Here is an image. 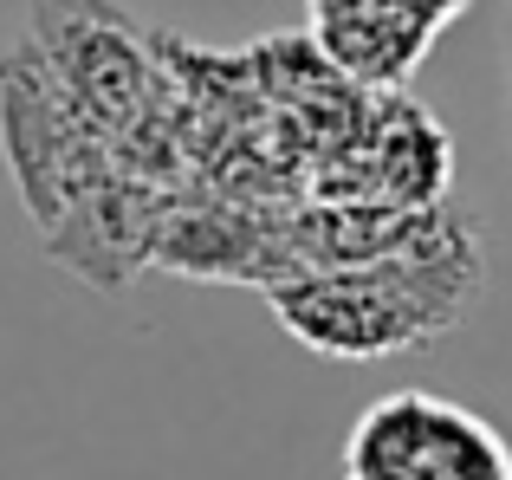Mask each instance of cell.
<instances>
[{
  "mask_svg": "<svg viewBox=\"0 0 512 480\" xmlns=\"http://www.w3.org/2000/svg\"><path fill=\"white\" fill-rule=\"evenodd\" d=\"M487 266H480L474 228L448 221L435 253L422 260H389L363 273H331V279H299L273 286V312L299 344L325 357H383V351H422L428 338L454 331L480 305Z\"/></svg>",
  "mask_w": 512,
  "mask_h": 480,
  "instance_id": "6da1fadb",
  "label": "cell"
},
{
  "mask_svg": "<svg viewBox=\"0 0 512 480\" xmlns=\"http://www.w3.org/2000/svg\"><path fill=\"white\" fill-rule=\"evenodd\" d=\"M344 480H512V442L454 396L389 390L350 422Z\"/></svg>",
  "mask_w": 512,
  "mask_h": 480,
  "instance_id": "7a4b0ae2",
  "label": "cell"
},
{
  "mask_svg": "<svg viewBox=\"0 0 512 480\" xmlns=\"http://www.w3.org/2000/svg\"><path fill=\"white\" fill-rule=\"evenodd\" d=\"M500 85H506V150H512V0H506V26H500Z\"/></svg>",
  "mask_w": 512,
  "mask_h": 480,
  "instance_id": "3957f363",
  "label": "cell"
}]
</instances>
